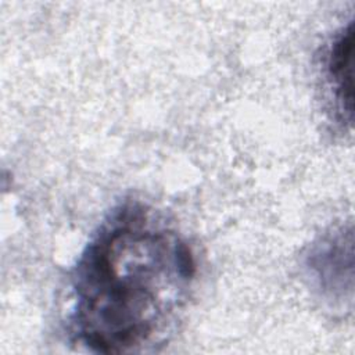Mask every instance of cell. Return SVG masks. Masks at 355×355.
Returning <instances> with one entry per match:
<instances>
[{"mask_svg":"<svg viewBox=\"0 0 355 355\" xmlns=\"http://www.w3.org/2000/svg\"><path fill=\"white\" fill-rule=\"evenodd\" d=\"M352 24L341 28L324 54V78L333 97L337 116L341 122H351V58H352Z\"/></svg>","mask_w":355,"mask_h":355,"instance_id":"3","label":"cell"},{"mask_svg":"<svg viewBox=\"0 0 355 355\" xmlns=\"http://www.w3.org/2000/svg\"><path fill=\"white\" fill-rule=\"evenodd\" d=\"M351 237V232L347 236L343 230L334 232L323 237L308 257L311 276L324 294H344L345 277L352 279L345 273V266H352V263H345V258L352 257V241L348 240Z\"/></svg>","mask_w":355,"mask_h":355,"instance_id":"2","label":"cell"},{"mask_svg":"<svg viewBox=\"0 0 355 355\" xmlns=\"http://www.w3.org/2000/svg\"><path fill=\"white\" fill-rule=\"evenodd\" d=\"M191 247L151 208L115 207L71 272L68 329L93 352L161 344L183 315L196 282Z\"/></svg>","mask_w":355,"mask_h":355,"instance_id":"1","label":"cell"}]
</instances>
